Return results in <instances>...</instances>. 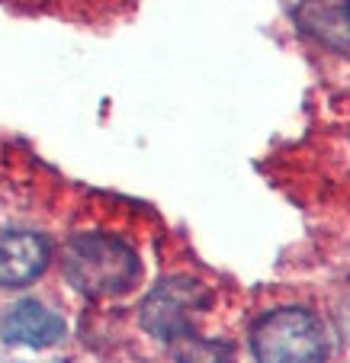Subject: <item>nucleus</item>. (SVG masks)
<instances>
[{
    "label": "nucleus",
    "instance_id": "nucleus-1",
    "mask_svg": "<svg viewBox=\"0 0 350 363\" xmlns=\"http://www.w3.org/2000/svg\"><path fill=\"white\" fill-rule=\"evenodd\" d=\"M62 270L77 293L90 299L123 296L142 277L138 254L116 235H74L62 251Z\"/></svg>",
    "mask_w": 350,
    "mask_h": 363
},
{
    "label": "nucleus",
    "instance_id": "nucleus-2",
    "mask_svg": "<svg viewBox=\"0 0 350 363\" xmlns=\"http://www.w3.org/2000/svg\"><path fill=\"white\" fill-rule=\"evenodd\" d=\"M257 363H324L328 335L309 308H276L251 328Z\"/></svg>",
    "mask_w": 350,
    "mask_h": 363
},
{
    "label": "nucleus",
    "instance_id": "nucleus-3",
    "mask_svg": "<svg viewBox=\"0 0 350 363\" xmlns=\"http://www.w3.org/2000/svg\"><path fill=\"white\" fill-rule=\"evenodd\" d=\"M209 302H213V293L206 283L193 277H167L142 299L138 318L148 335L171 344L174 337L190 335L196 315L209 308Z\"/></svg>",
    "mask_w": 350,
    "mask_h": 363
},
{
    "label": "nucleus",
    "instance_id": "nucleus-4",
    "mask_svg": "<svg viewBox=\"0 0 350 363\" xmlns=\"http://www.w3.org/2000/svg\"><path fill=\"white\" fill-rule=\"evenodd\" d=\"M52 261V245L33 232L0 235V286L20 289L29 286Z\"/></svg>",
    "mask_w": 350,
    "mask_h": 363
},
{
    "label": "nucleus",
    "instance_id": "nucleus-5",
    "mask_svg": "<svg viewBox=\"0 0 350 363\" xmlns=\"http://www.w3.org/2000/svg\"><path fill=\"white\" fill-rule=\"evenodd\" d=\"M64 337V318L55 315L52 308L42 302H20L10 308V315L4 318V341L16 344V347H52Z\"/></svg>",
    "mask_w": 350,
    "mask_h": 363
},
{
    "label": "nucleus",
    "instance_id": "nucleus-6",
    "mask_svg": "<svg viewBox=\"0 0 350 363\" xmlns=\"http://www.w3.org/2000/svg\"><path fill=\"white\" fill-rule=\"evenodd\" d=\"M299 26L334 52H350V0L344 4H305L295 13Z\"/></svg>",
    "mask_w": 350,
    "mask_h": 363
},
{
    "label": "nucleus",
    "instance_id": "nucleus-7",
    "mask_svg": "<svg viewBox=\"0 0 350 363\" xmlns=\"http://www.w3.org/2000/svg\"><path fill=\"white\" fill-rule=\"evenodd\" d=\"M171 354L177 363H232L235 347L225 341H209V337L180 335L171 341Z\"/></svg>",
    "mask_w": 350,
    "mask_h": 363
}]
</instances>
